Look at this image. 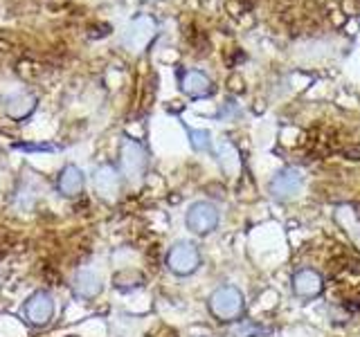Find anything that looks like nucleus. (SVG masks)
Masks as SVG:
<instances>
[{
	"label": "nucleus",
	"mask_w": 360,
	"mask_h": 337,
	"mask_svg": "<svg viewBox=\"0 0 360 337\" xmlns=\"http://www.w3.org/2000/svg\"><path fill=\"white\" fill-rule=\"evenodd\" d=\"M243 292L234 286H219L210 295V310L219 322H236L243 315Z\"/></svg>",
	"instance_id": "f257e3e1"
},
{
	"label": "nucleus",
	"mask_w": 360,
	"mask_h": 337,
	"mask_svg": "<svg viewBox=\"0 0 360 337\" xmlns=\"http://www.w3.org/2000/svg\"><path fill=\"white\" fill-rule=\"evenodd\" d=\"M198 265H200V252H198V247L189 241H178L167 254V267L178 277L194 275Z\"/></svg>",
	"instance_id": "f03ea898"
},
{
	"label": "nucleus",
	"mask_w": 360,
	"mask_h": 337,
	"mask_svg": "<svg viewBox=\"0 0 360 337\" xmlns=\"http://www.w3.org/2000/svg\"><path fill=\"white\" fill-rule=\"evenodd\" d=\"M54 312H56L54 297L45 290L34 292V295L22 303V315H25V319L34 326V329L48 326L54 317Z\"/></svg>",
	"instance_id": "7ed1b4c3"
},
{
	"label": "nucleus",
	"mask_w": 360,
	"mask_h": 337,
	"mask_svg": "<svg viewBox=\"0 0 360 337\" xmlns=\"http://www.w3.org/2000/svg\"><path fill=\"white\" fill-rule=\"evenodd\" d=\"M146 151L142 149L140 142L135 140H122V149H120V164H122V171L127 178L131 180H138L144 176L146 171Z\"/></svg>",
	"instance_id": "20e7f679"
},
{
	"label": "nucleus",
	"mask_w": 360,
	"mask_h": 337,
	"mask_svg": "<svg viewBox=\"0 0 360 337\" xmlns=\"http://www.w3.org/2000/svg\"><path fill=\"white\" fill-rule=\"evenodd\" d=\"M187 227L194 234H210L217 230L219 225V209L212 205V202L198 200L189 207L187 211Z\"/></svg>",
	"instance_id": "39448f33"
},
{
	"label": "nucleus",
	"mask_w": 360,
	"mask_h": 337,
	"mask_svg": "<svg viewBox=\"0 0 360 337\" xmlns=\"http://www.w3.org/2000/svg\"><path fill=\"white\" fill-rule=\"evenodd\" d=\"M304 185V176L300 168H281V171L270 180V196L275 200H290L295 198Z\"/></svg>",
	"instance_id": "423d86ee"
},
{
	"label": "nucleus",
	"mask_w": 360,
	"mask_h": 337,
	"mask_svg": "<svg viewBox=\"0 0 360 337\" xmlns=\"http://www.w3.org/2000/svg\"><path fill=\"white\" fill-rule=\"evenodd\" d=\"M153 37H155V22H153V18L138 16L129 25L127 34H124V45L131 48L133 52H142L146 45L151 43Z\"/></svg>",
	"instance_id": "0eeeda50"
},
{
	"label": "nucleus",
	"mask_w": 360,
	"mask_h": 337,
	"mask_svg": "<svg viewBox=\"0 0 360 337\" xmlns=\"http://www.w3.org/2000/svg\"><path fill=\"white\" fill-rule=\"evenodd\" d=\"M93 187L104 200H115L117 194H120V189H122L120 171L115 166H110V164H101L95 171V176H93Z\"/></svg>",
	"instance_id": "6e6552de"
},
{
	"label": "nucleus",
	"mask_w": 360,
	"mask_h": 337,
	"mask_svg": "<svg viewBox=\"0 0 360 337\" xmlns=\"http://www.w3.org/2000/svg\"><path fill=\"white\" fill-rule=\"evenodd\" d=\"M322 288H324V281L318 270L304 267L300 272L292 275V292H295L297 297H304V299L318 297Z\"/></svg>",
	"instance_id": "1a4fd4ad"
},
{
	"label": "nucleus",
	"mask_w": 360,
	"mask_h": 337,
	"mask_svg": "<svg viewBox=\"0 0 360 337\" xmlns=\"http://www.w3.org/2000/svg\"><path fill=\"white\" fill-rule=\"evenodd\" d=\"M56 189L59 194L65 198H75L84 191V173L82 168L75 166V164H68L63 171L56 178Z\"/></svg>",
	"instance_id": "9d476101"
},
{
	"label": "nucleus",
	"mask_w": 360,
	"mask_h": 337,
	"mask_svg": "<svg viewBox=\"0 0 360 337\" xmlns=\"http://www.w3.org/2000/svg\"><path fill=\"white\" fill-rule=\"evenodd\" d=\"M180 90L191 99H200V97H210L214 88H212V81L202 72L189 70L180 77Z\"/></svg>",
	"instance_id": "9b49d317"
},
{
	"label": "nucleus",
	"mask_w": 360,
	"mask_h": 337,
	"mask_svg": "<svg viewBox=\"0 0 360 337\" xmlns=\"http://www.w3.org/2000/svg\"><path fill=\"white\" fill-rule=\"evenodd\" d=\"M101 279L95 272H88V270H82L77 272L72 279V292L79 299H95L101 292Z\"/></svg>",
	"instance_id": "f8f14e48"
},
{
	"label": "nucleus",
	"mask_w": 360,
	"mask_h": 337,
	"mask_svg": "<svg viewBox=\"0 0 360 337\" xmlns=\"http://www.w3.org/2000/svg\"><path fill=\"white\" fill-rule=\"evenodd\" d=\"M34 108H37V97H34V95H27V93H20V95L9 97V99H7V104H5V110H7V115H9L11 119H22V117H27Z\"/></svg>",
	"instance_id": "ddd939ff"
},
{
	"label": "nucleus",
	"mask_w": 360,
	"mask_h": 337,
	"mask_svg": "<svg viewBox=\"0 0 360 337\" xmlns=\"http://www.w3.org/2000/svg\"><path fill=\"white\" fill-rule=\"evenodd\" d=\"M219 162H221V168L228 176H234L236 171H239L241 166V160H239V153H236V149L230 144V142H223L221 144V151H219Z\"/></svg>",
	"instance_id": "4468645a"
},
{
	"label": "nucleus",
	"mask_w": 360,
	"mask_h": 337,
	"mask_svg": "<svg viewBox=\"0 0 360 337\" xmlns=\"http://www.w3.org/2000/svg\"><path fill=\"white\" fill-rule=\"evenodd\" d=\"M191 144L196 151H210V133L207 131H189Z\"/></svg>",
	"instance_id": "2eb2a0df"
},
{
	"label": "nucleus",
	"mask_w": 360,
	"mask_h": 337,
	"mask_svg": "<svg viewBox=\"0 0 360 337\" xmlns=\"http://www.w3.org/2000/svg\"><path fill=\"white\" fill-rule=\"evenodd\" d=\"M259 333H262L259 326H255L252 322H243L232 331V337H257Z\"/></svg>",
	"instance_id": "dca6fc26"
},
{
	"label": "nucleus",
	"mask_w": 360,
	"mask_h": 337,
	"mask_svg": "<svg viewBox=\"0 0 360 337\" xmlns=\"http://www.w3.org/2000/svg\"><path fill=\"white\" fill-rule=\"evenodd\" d=\"M142 3H155V0H142Z\"/></svg>",
	"instance_id": "f3484780"
}]
</instances>
